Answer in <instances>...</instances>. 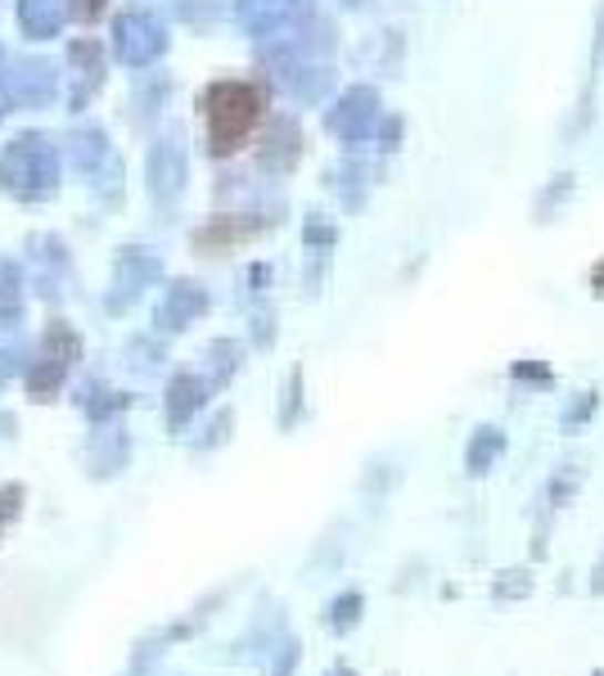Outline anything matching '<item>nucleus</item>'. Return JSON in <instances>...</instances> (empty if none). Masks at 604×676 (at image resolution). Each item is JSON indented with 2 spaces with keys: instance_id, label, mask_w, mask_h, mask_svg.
<instances>
[{
  "instance_id": "f257e3e1",
  "label": "nucleus",
  "mask_w": 604,
  "mask_h": 676,
  "mask_svg": "<svg viewBox=\"0 0 604 676\" xmlns=\"http://www.w3.org/2000/svg\"><path fill=\"white\" fill-rule=\"evenodd\" d=\"M204 113H208V141H213V154H235L253 126L262 122L266 113V95L248 82H217L208 95H204Z\"/></svg>"
},
{
  "instance_id": "f03ea898",
  "label": "nucleus",
  "mask_w": 604,
  "mask_h": 676,
  "mask_svg": "<svg viewBox=\"0 0 604 676\" xmlns=\"http://www.w3.org/2000/svg\"><path fill=\"white\" fill-rule=\"evenodd\" d=\"M361 608H366V600H361L357 591H348L344 600L329 604V627H334V632H352V627L361 623Z\"/></svg>"
},
{
  "instance_id": "7ed1b4c3",
  "label": "nucleus",
  "mask_w": 604,
  "mask_h": 676,
  "mask_svg": "<svg viewBox=\"0 0 604 676\" xmlns=\"http://www.w3.org/2000/svg\"><path fill=\"white\" fill-rule=\"evenodd\" d=\"M492 595L496 600H523V595H532V573H501L492 582Z\"/></svg>"
},
{
  "instance_id": "20e7f679",
  "label": "nucleus",
  "mask_w": 604,
  "mask_h": 676,
  "mask_svg": "<svg viewBox=\"0 0 604 676\" xmlns=\"http://www.w3.org/2000/svg\"><path fill=\"white\" fill-rule=\"evenodd\" d=\"M591 595H604V564L591 573Z\"/></svg>"
},
{
  "instance_id": "39448f33",
  "label": "nucleus",
  "mask_w": 604,
  "mask_h": 676,
  "mask_svg": "<svg viewBox=\"0 0 604 676\" xmlns=\"http://www.w3.org/2000/svg\"><path fill=\"white\" fill-rule=\"evenodd\" d=\"M78 14H82V19H95V14H100V0H82Z\"/></svg>"
},
{
  "instance_id": "423d86ee",
  "label": "nucleus",
  "mask_w": 604,
  "mask_h": 676,
  "mask_svg": "<svg viewBox=\"0 0 604 676\" xmlns=\"http://www.w3.org/2000/svg\"><path fill=\"white\" fill-rule=\"evenodd\" d=\"M329 676H352V672H348V667H339V672H329Z\"/></svg>"
}]
</instances>
